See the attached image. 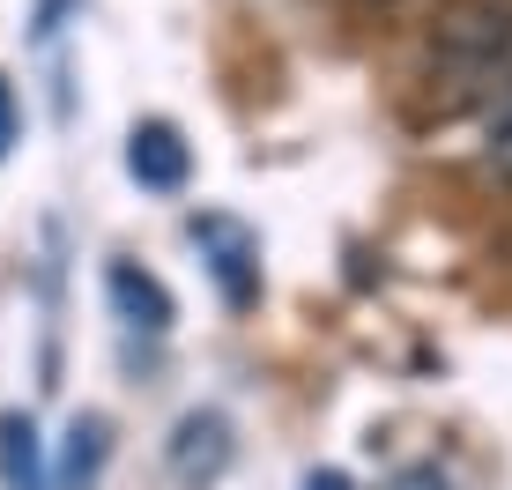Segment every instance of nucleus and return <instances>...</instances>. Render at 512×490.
<instances>
[{
    "label": "nucleus",
    "instance_id": "1",
    "mask_svg": "<svg viewBox=\"0 0 512 490\" xmlns=\"http://www.w3.org/2000/svg\"><path fill=\"white\" fill-rule=\"evenodd\" d=\"M423 82H431L438 112L498 104V90L512 82V0H461V8L431 30Z\"/></svg>",
    "mask_w": 512,
    "mask_h": 490
},
{
    "label": "nucleus",
    "instance_id": "2",
    "mask_svg": "<svg viewBox=\"0 0 512 490\" xmlns=\"http://www.w3.org/2000/svg\"><path fill=\"white\" fill-rule=\"evenodd\" d=\"M193 245H201L223 305H238V312L260 305V245H253V231H238L231 216H193Z\"/></svg>",
    "mask_w": 512,
    "mask_h": 490
},
{
    "label": "nucleus",
    "instance_id": "3",
    "mask_svg": "<svg viewBox=\"0 0 512 490\" xmlns=\"http://www.w3.org/2000/svg\"><path fill=\"white\" fill-rule=\"evenodd\" d=\"M127 171H134L141 194H186V179H193L186 134L171 127V119H134V134H127Z\"/></svg>",
    "mask_w": 512,
    "mask_h": 490
},
{
    "label": "nucleus",
    "instance_id": "4",
    "mask_svg": "<svg viewBox=\"0 0 512 490\" xmlns=\"http://www.w3.org/2000/svg\"><path fill=\"white\" fill-rule=\"evenodd\" d=\"M104 297H112V312H119L127 327H141V335H164V327L179 320L171 290L156 283V275L141 268V260H112V268H104Z\"/></svg>",
    "mask_w": 512,
    "mask_h": 490
},
{
    "label": "nucleus",
    "instance_id": "5",
    "mask_svg": "<svg viewBox=\"0 0 512 490\" xmlns=\"http://www.w3.org/2000/svg\"><path fill=\"white\" fill-rule=\"evenodd\" d=\"M223 461H231V424H223L216 409H208V416H186V424H179V446H171V468H179V483H186V490L216 483Z\"/></svg>",
    "mask_w": 512,
    "mask_h": 490
},
{
    "label": "nucleus",
    "instance_id": "6",
    "mask_svg": "<svg viewBox=\"0 0 512 490\" xmlns=\"http://www.w3.org/2000/svg\"><path fill=\"white\" fill-rule=\"evenodd\" d=\"M0 490H52V468H45V439L30 416H0Z\"/></svg>",
    "mask_w": 512,
    "mask_h": 490
},
{
    "label": "nucleus",
    "instance_id": "7",
    "mask_svg": "<svg viewBox=\"0 0 512 490\" xmlns=\"http://www.w3.org/2000/svg\"><path fill=\"white\" fill-rule=\"evenodd\" d=\"M104 453H112V431H104V416H75V431H67V483H60V490H97Z\"/></svg>",
    "mask_w": 512,
    "mask_h": 490
},
{
    "label": "nucleus",
    "instance_id": "8",
    "mask_svg": "<svg viewBox=\"0 0 512 490\" xmlns=\"http://www.w3.org/2000/svg\"><path fill=\"white\" fill-rule=\"evenodd\" d=\"M490 171L512 179V82L498 90V104H490Z\"/></svg>",
    "mask_w": 512,
    "mask_h": 490
},
{
    "label": "nucleus",
    "instance_id": "9",
    "mask_svg": "<svg viewBox=\"0 0 512 490\" xmlns=\"http://www.w3.org/2000/svg\"><path fill=\"white\" fill-rule=\"evenodd\" d=\"M15 142H23V104H15V82L0 75V156H8Z\"/></svg>",
    "mask_w": 512,
    "mask_h": 490
},
{
    "label": "nucleus",
    "instance_id": "10",
    "mask_svg": "<svg viewBox=\"0 0 512 490\" xmlns=\"http://www.w3.org/2000/svg\"><path fill=\"white\" fill-rule=\"evenodd\" d=\"M305 490H342V476H312Z\"/></svg>",
    "mask_w": 512,
    "mask_h": 490
}]
</instances>
